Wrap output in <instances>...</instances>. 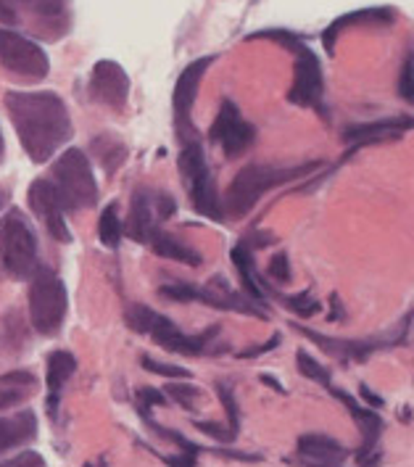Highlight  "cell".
Masks as SVG:
<instances>
[{
  "instance_id": "cell-16",
  "label": "cell",
  "mask_w": 414,
  "mask_h": 467,
  "mask_svg": "<svg viewBox=\"0 0 414 467\" xmlns=\"http://www.w3.org/2000/svg\"><path fill=\"white\" fill-rule=\"evenodd\" d=\"M295 454L304 462V467H343L351 451L341 441H336L325 433H304L298 439Z\"/></svg>"
},
{
  "instance_id": "cell-48",
  "label": "cell",
  "mask_w": 414,
  "mask_h": 467,
  "mask_svg": "<svg viewBox=\"0 0 414 467\" xmlns=\"http://www.w3.org/2000/svg\"><path fill=\"white\" fill-rule=\"evenodd\" d=\"M85 467H90V465H85Z\"/></svg>"
},
{
  "instance_id": "cell-27",
  "label": "cell",
  "mask_w": 414,
  "mask_h": 467,
  "mask_svg": "<svg viewBox=\"0 0 414 467\" xmlns=\"http://www.w3.org/2000/svg\"><path fill=\"white\" fill-rule=\"evenodd\" d=\"M217 394H220L222 407H224V415H227V433L233 436V441L238 439V433H241V410H238V401H235V391H233V386L230 383H217Z\"/></svg>"
},
{
  "instance_id": "cell-14",
  "label": "cell",
  "mask_w": 414,
  "mask_h": 467,
  "mask_svg": "<svg viewBox=\"0 0 414 467\" xmlns=\"http://www.w3.org/2000/svg\"><path fill=\"white\" fill-rule=\"evenodd\" d=\"M90 99L114 111H122L129 99V77L122 69V64L111 58L98 61L90 74Z\"/></svg>"
},
{
  "instance_id": "cell-36",
  "label": "cell",
  "mask_w": 414,
  "mask_h": 467,
  "mask_svg": "<svg viewBox=\"0 0 414 467\" xmlns=\"http://www.w3.org/2000/svg\"><path fill=\"white\" fill-rule=\"evenodd\" d=\"M159 296L170 298V301H177V304H188V301H195V285H188V283H167L159 288Z\"/></svg>"
},
{
  "instance_id": "cell-32",
  "label": "cell",
  "mask_w": 414,
  "mask_h": 467,
  "mask_svg": "<svg viewBox=\"0 0 414 467\" xmlns=\"http://www.w3.org/2000/svg\"><path fill=\"white\" fill-rule=\"evenodd\" d=\"M283 304L291 309L293 315H298V317H315L319 312V301L315 296L309 294V291H304V294H295V296H285L283 298Z\"/></svg>"
},
{
  "instance_id": "cell-12",
  "label": "cell",
  "mask_w": 414,
  "mask_h": 467,
  "mask_svg": "<svg viewBox=\"0 0 414 467\" xmlns=\"http://www.w3.org/2000/svg\"><path fill=\"white\" fill-rule=\"evenodd\" d=\"M322 96H325L322 64H319V58L312 50L301 48L295 53L288 100L295 103V106H306V109H322Z\"/></svg>"
},
{
  "instance_id": "cell-5",
  "label": "cell",
  "mask_w": 414,
  "mask_h": 467,
  "mask_svg": "<svg viewBox=\"0 0 414 467\" xmlns=\"http://www.w3.org/2000/svg\"><path fill=\"white\" fill-rule=\"evenodd\" d=\"M29 280H32L29 283V322L40 336L53 338L61 333L64 320H67V306H69L67 285L48 267H37Z\"/></svg>"
},
{
  "instance_id": "cell-13",
  "label": "cell",
  "mask_w": 414,
  "mask_h": 467,
  "mask_svg": "<svg viewBox=\"0 0 414 467\" xmlns=\"http://www.w3.org/2000/svg\"><path fill=\"white\" fill-rule=\"evenodd\" d=\"M327 391L336 396L338 401H343V407L354 415L359 433H362V449L357 451V460L362 467H378V457H372L378 451V441L383 433V418L372 410V407H362L351 394H346L341 389H336L333 383L327 386Z\"/></svg>"
},
{
  "instance_id": "cell-26",
  "label": "cell",
  "mask_w": 414,
  "mask_h": 467,
  "mask_svg": "<svg viewBox=\"0 0 414 467\" xmlns=\"http://www.w3.org/2000/svg\"><path fill=\"white\" fill-rule=\"evenodd\" d=\"M122 220H119V206L117 203H106L100 217H98V238L106 248H119L122 244Z\"/></svg>"
},
{
  "instance_id": "cell-42",
  "label": "cell",
  "mask_w": 414,
  "mask_h": 467,
  "mask_svg": "<svg viewBox=\"0 0 414 467\" xmlns=\"http://www.w3.org/2000/svg\"><path fill=\"white\" fill-rule=\"evenodd\" d=\"M195 428H198L201 433H206V436H212V439H217V441L222 443L233 441V436L227 433V428H224V425H217V422H195Z\"/></svg>"
},
{
  "instance_id": "cell-37",
  "label": "cell",
  "mask_w": 414,
  "mask_h": 467,
  "mask_svg": "<svg viewBox=\"0 0 414 467\" xmlns=\"http://www.w3.org/2000/svg\"><path fill=\"white\" fill-rule=\"evenodd\" d=\"M143 368L148 372H156V375H164V378H182V380H191V372L180 365H167V362H156L150 357H143Z\"/></svg>"
},
{
  "instance_id": "cell-43",
  "label": "cell",
  "mask_w": 414,
  "mask_h": 467,
  "mask_svg": "<svg viewBox=\"0 0 414 467\" xmlns=\"http://www.w3.org/2000/svg\"><path fill=\"white\" fill-rule=\"evenodd\" d=\"M362 396H365L369 404H375V407H383V399H380V396L372 394V391H369L367 386H362Z\"/></svg>"
},
{
  "instance_id": "cell-40",
  "label": "cell",
  "mask_w": 414,
  "mask_h": 467,
  "mask_svg": "<svg viewBox=\"0 0 414 467\" xmlns=\"http://www.w3.org/2000/svg\"><path fill=\"white\" fill-rule=\"evenodd\" d=\"M0 467H46V460L37 451H22L5 462H0Z\"/></svg>"
},
{
  "instance_id": "cell-15",
  "label": "cell",
  "mask_w": 414,
  "mask_h": 467,
  "mask_svg": "<svg viewBox=\"0 0 414 467\" xmlns=\"http://www.w3.org/2000/svg\"><path fill=\"white\" fill-rule=\"evenodd\" d=\"M150 336H153L156 344L161 346V348H167V351L185 354V357H198V354L212 351V346L217 344L214 338L220 336V327L214 325V327H209V330H203V333H198V336H188V333H182L170 317H161V315H159V320L153 325Z\"/></svg>"
},
{
  "instance_id": "cell-2",
  "label": "cell",
  "mask_w": 414,
  "mask_h": 467,
  "mask_svg": "<svg viewBox=\"0 0 414 467\" xmlns=\"http://www.w3.org/2000/svg\"><path fill=\"white\" fill-rule=\"evenodd\" d=\"M319 167V161L309 164H295V167H274V164H248L245 170L235 174V180L230 182L224 198H220L222 217L227 214L230 220H243L245 214H251V209L259 203V198L267 191H274L291 180L306 177Z\"/></svg>"
},
{
  "instance_id": "cell-1",
  "label": "cell",
  "mask_w": 414,
  "mask_h": 467,
  "mask_svg": "<svg viewBox=\"0 0 414 467\" xmlns=\"http://www.w3.org/2000/svg\"><path fill=\"white\" fill-rule=\"evenodd\" d=\"M3 103L29 161L46 164L72 140V117L61 96L50 90H8Z\"/></svg>"
},
{
  "instance_id": "cell-44",
  "label": "cell",
  "mask_w": 414,
  "mask_h": 467,
  "mask_svg": "<svg viewBox=\"0 0 414 467\" xmlns=\"http://www.w3.org/2000/svg\"><path fill=\"white\" fill-rule=\"evenodd\" d=\"M333 315H330V320H341L343 317V306H341V301H338V296H333Z\"/></svg>"
},
{
  "instance_id": "cell-31",
  "label": "cell",
  "mask_w": 414,
  "mask_h": 467,
  "mask_svg": "<svg viewBox=\"0 0 414 467\" xmlns=\"http://www.w3.org/2000/svg\"><path fill=\"white\" fill-rule=\"evenodd\" d=\"M248 40H274V43H280L283 48L293 50V53H298L301 48H306V46H304V40H301L298 35L288 32V29H262V32L248 35Z\"/></svg>"
},
{
  "instance_id": "cell-11",
  "label": "cell",
  "mask_w": 414,
  "mask_h": 467,
  "mask_svg": "<svg viewBox=\"0 0 414 467\" xmlns=\"http://www.w3.org/2000/svg\"><path fill=\"white\" fill-rule=\"evenodd\" d=\"M26 201H29V209L37 220L43 222V227L50 233V238L61 241V244H69L72 241V233H69V224H67V209L61 203V198L56 193L53 182L40 177L29 185L26 191Z\"/></svg>"
},
{
  "instance_id": "cell-39",
  "label": "cell",
  "mask_w": 414,
  "mask_h": 467,
  "mask_svg": "<svg viewBox=\"0 0 414 467\" xmlns=\"http://www.w3.org/2000/svg\"><path fill=\"white\" fill-rule=\"evenodd\" d=\"M153 209H156L159 222H164L170 220L171 214L177 212V203H174V198L170 193H153Z\"/></svg>"
},
{
  "instance_id": "cell-28",
  "label": "cell",
  "mask_w": 414,
  "mask_h": 467,
  "mask_svg": "<svg viewBox=\"0 0 414 467\" xmlns=\"http://www.w3.org/2000/svg\"><path fill=\"white\" fill-rule=\"evenodd\" d=\"M93 146L98 148V159L103 161V167L109 172H114L119 164H124V159H127V148L119 140H114V138H96Z\"/></svg>"
},
{
  "instance_id": "cell-35",
  "label": "cell",
  "mask_w": 414,
  "mask_h": 467,
  "mask_svg": "<svg viewBox=\"0 0 414 467\" xmlns=\"http://www.w3.org/2000/svg\"><path fill=\"white\" fill-rule=\"evenodd\" d=\"M164 396H171L185 410H193V404L198 401L201 391L195 386H191V383H174V386H167V394Z\"/></svg>"
},
{
  "instance_id": "cell-6",
  "label": "cell",
  "mask_w": 414,
  "mask_h": 467,
  "mask_svg": "<svg viewBox=\"0 0 414 467\" xmlns=\"http://www.w3.org/2000/svg\"><path fill=\"white\" fill-rule=\"evenodd\" d=\"M0 22L26 25L46 40H61L72 25L69 0H0Z\"/></svg>"
},
{
  "instance_id": "cell-41",
  "label": "cell",
  "mask_w": 414,
  "mask_h": 467,
  "mask_svg": "<svg viewBox=\"0 0 414 467\" xmlns=\"http://www.w3.org/2000/svg\"><path fill=\"white\" fill-rule=\"evenodd\" d=\"M277 344H280V333H274L269 341H262L259 346H248L243 351H238V357L241 359H254V357H262V354H267L272 348H277Z\"/></svg>"
},
{
  "instance_id": "cell-9",
  "label": "cell",
  "mask_w": 414,
  "mask_h": 467,
  "mask_svg": "<svg viewBox=\"0 0 414 467\" xmlns=\"http://www.w3.org/2000/svg\"><path fill=\"white\" fill-rule=\"evenodd\" d=\"M209 138L224 150L227 159H235V156H241V153H245L248 148L254 146L256 127L251 122H245L243 117H241V109L233 100L224 99L222 100L217 119L212 122Z\"/></svg>"
},
{
  "instance_id": "cell-46",
  "label": "cell",
  "mask_w": 414,
  "mask_h": 467,
  "mask_svg": "<svg viewBox=\"0 0 414 467\" xmlns=\"http://www.w3.org/2000/svg\"><path fill=\"white\" fill-rule=\"evenodd\" d=\"M3 156H5V140H3V132H0V161H3Z\"/></svg>"
},
{
  "instance_id": "cell-7",
  "label": "cell",
  "mask_w": 414,
  "mask_h": 467,
  "mask_svg": "<svg viewBox=\"0 0 414 467\" xmlns=\"http://www.w3.org/2000/svg\"><path fill=\"white\" fill-rule=\"evenodd\" d=\"M180 177L191 193V203L201 217H209V220H222V206H220V193H217V182H214V174L209 170V161H206V153L203 146L198 140H188L182 143L180 150Z\"/></svg>"
},
{
  "instance_id": "cell-22",
  "label": "cell",
  "mask_w": 414,
  "mask_h": 467,
  "mask_svg": "<svg viewBox=\"0 0 414 467\" xmlns=\"http://www.w3.org/2000/svg\"><path fill=\"white\" fill-rule=\"evenodd\" d=\"M37 391V378L29 369H14L0 375V410H14L29 401Z\"/></svg>"
},
{
  "instance_id": "cell-21",
  "label": "cell",
  "mask_w": 414,
  "mask_h": 467,
  "mask_svg": "<svg viewBox=\"0 0 414 467\" xmlns=\"http://www.w3.org/2000/svg\"><path fill=\"white\" fill-rule=\"evenodd\" d=\"M153 230H159V217H156V209H153V193L138 191L132 196L129 217H127V235L132 241H138V244H148Z\"/></svg>"
},
{
  "instance_id": "cell-38",
  "label": "cell",
  "mask_w": 414,
  "mask_h": 467,
  "mask_svg": "<svg viewBox=\"0 0 414 467\" xmlns=\"http://www.w3.org/2000/svg\"><path fill=\"white\" fill-rule=\"evenodd\" d=\"M398 96L412 103L414 100V85H412V53H407L404 64H401V74H398Z\"/></svg>"
},
{
  "instance_id": "cell-3",
  "label": "cell",
  "mask_w": 414,
  "mask_h": 467,
  "mask_svg": "<svg viewBox=\"0 0 414 467\" xmlns=\"http://www.w3.org/2000/svg\"><path fill=\"white\" fill-rule=\"evenodd\" d=\"M37 235L19 209L0 217V272L11 280H29L37 267Z\"/></svg>"
},
{
  "instance_id": "cell-47",
  "label": "cell",
  "mask_w": 414,
  "mask_h": 467,
  "mask_svg": "<svg viewBox=\"0 0 414 467\" xmlns=\"http://www.w3.org/2000/svg\"><path fill=\"white\" fill-rule=\"evenodd\" d=\"M3 203H5V196H3V191H0V209H3Z\"/></svg>"
},
{
  "instance_id": "cell-23",
  "label": "cell",
  "mask_w": 414,
  "mask_h": 467,
  "mask_svg": "<svg viewBox=\"0 0 414 467\" xmlns=\"http://www.w3.org/2000/svg\"><path fill=\"white\" fill-rule=\"evenodd\" d=\"M230 256H233V265H235V270L241 275V283H243L245 294L254 298V304H264L269 296L267 280H262V275L256 270L251 248L245 246V244H238V246L230 251Z\"/></svg>"
},
{
  "instance_id": "cell-4",
  "label": "cell",
  "mask_w": 414,
  "mask_h": 467,
  "mask_svg": "<svg viewBox=\"0 0 414 467\" xmlns=\"http://www.w3.org/2000/svg\"><path fill=\"white\" fill-rule=\"evenodd\" d=\"M53 188L67 212H85L98 203V182L90 159L79 148H67L53 164Z\"/></svg>"
},
{
  "instance_id": "cell-8",
  "label": "cell",
  "mask_w": 414,
  "mask_h": 467,
  "mask_svg": "<svg viewBox=\"0 0 414 467\" xmlns=\"http://www.w3.org/2000/svg\"><path fill=\"white\" fill-rule=\"evenodd\" d=\"M0 67L25 82H40L48 77L50 58L48 53L26 35L0 26Z\"/></svg>"
},
{
  "instance_id": "cell-33",
  "label": "cell",
  "mask_w": 414,
  "mask_h": 467,
  "mask_svg": "<svg viewBox=\"0 0 414 467\" xmlns=\"http://www.w3.org/2000/svg\"><path fill=\"white\" fill-rule=\"evenodd\" d=\"M153 407H167V396L161 394V391H156V389H140V391H138V399H135L138 415L143 420H148Z\"/></svg>"
},
{
  "instance_id": "cell-45",
  "label": "cell",
  "mask_w": 414,
  "mask_h": 467,
  "mask_svg": "<svg viewBox=\"0 0 414 467\" xmlns=\"http://www.w3.org/2000/svg\"><path fill=\"white\" fill-rule=\"evenodd\" d=\"M262 383H267L269 389H274V391H280V394L285 391V389H283V386H280V383H277L274 378H267V375H262Z\"/></svg>"
},
{
  "instance_id": "cell-18",
  "label": "cell",
  "mask_w": 414,
  "mask_h": 467,
  "mask_svg": "<svg viewBox=\"0 0 414 467\" xmlns=\"http://www.w3.org/2000/svg\"><path fill=\"white\" fill-rule=\"evenodd\" d=\"M393 22H396V11L388 5H375V8L354 11V14H343L322 32V46L327 53H333L343 29H348V26H388Z\"/></svg>"
},
{
  "instance_id": "cell-25",
  "label": "cell",
  "mask_w": 414,
  "mask_h": 467,
  "mask_svg": "<svg viewBox=\"0 0 414 467\" xmlns=\"http://www.w3.org/2000/svg\"><path fill=\"white\" fill-rule=\"evenodd\" d=\"M148 246L153 248V254H159L161 259H171V262H180L188 267H201V262H203L198 251H193L188 244H182L180 238H174L170 233H161V230L150 233Z\"/></svg>"
},
{
  "instance_id": "cell-20",
  "label": "cell",
  "mask_w": 414,
  "mask_h": 467,
  "mask_svg": "<svg viewBox=\"0 0 414 467\" xmlns=\"http://www.w3.org/2000/svg\"><path fill=\"white\" fill-rule=\"evenodd\" d=\"M35 439H37V418L32 410H22L8 418H0V454L26 446Z\"/></svg>"
},
{
  "instance_id": "cell-10",
  "label": "cell",
  "mask_w": 414,
  "mask_h": 467,
  "mask_svg": "<svg viewBox=\"0 0 414 467\" xmlns=\"http://www.w3.org/2000/svg\"><path fill=\"white\" fill-rule=\"evenodd\" d=\"M214 64V56H206V58H198L193 64H188L182 74L177 77V85H174V96H171V109H174V122L180 130V140L185 138L195 140L193 138V119H191V111H193V103L198 99V85L203 79L206 69Z\"/></svg>"
},
{
  "instance_id": "cell-17",
  "label": "cell",
  "mask_w": 414,
  "mask_h": 467,
  "mask_svg": "<svg viewBox=\"0 0 414 467\" xmlns=\"http://www.w3.org/2000/svg\"><path fill=\"white\" fill-rule=\"evenodd\" d=\"M412 130V117H390V119H378V122L354 124L346 130L343 140L351 148L369 146V143H386L393 138H401Z\"/></svg>"
},
{
  "instance_id": "cell-24",
  "label": "cell",
  "mask_w": 414,
  "mask_h": 467,
  "mask_svg": "<svg viewBox=\"0 0 414 467\" xmlns=\"http://www.w3.org/2000/svg\"><path fill=\"white\" fill-rule=\"evenodd\" d=\"M74 372H77V359H74V354L69 351H53L48 354V412L50 418H56V412H58V396L64 391V386L69 383V378H72Z\"/></svg>"
},
{
  "instance_id": "cell-34",
  "label": "cell",
  "mask_w": 414,
  "mask_h": 467,
  "mask_svg": "<svg viewBox=\"0 0 414 467\" xmlns=\"http://www.w3.org/2000/svg\"><path fill=\"white\" fill-rule=\"evenodd\" d=\"M267 275L272 277V283H277V285L291 283V259H288V254H274L269 259Z\"/></svg>"
},
{
  "instance_id": "cell-19",
  "label": "cell",
  "mask_w": 414,
  "mask_h": 467,
  "mask_svg": "<svg viewBox=\"0 0 414 467\" xmlns=\"http://www.w3.org/2000/svg\"><path fill=\"white\" fill-rule=\"evenodd\" d=\"M295 330L301 333V336H306L309 341H315V344L322 348V351H327V354H333V357H338L343 362H365L369 354H375L378 348H386V341H343V338H330V336H322L317 330H309V327H304V325H295Z\"/></svg>"
},
{
  "instance_id": "cell-30",
  "label": "cell",
  "mask_w": 414,
  "mask_h": 467,
  "mask_svg": "<svg viewBox=\"0 0 414 467\" xmlns=\"http://www.w3.org/2000/svg\"><path fill=\"white\" fill-rule=\"evenodd\" d=\"M124 320H127V325H129L135 333H146V336H150L153 325L159 320V312H153L146 304H135V306L127 309V317H124Z\"/></svg>"
},
{
  "instance_id": "cell-29",
  "label": "cell",
  "mask_w": 414,
  "mask_h": 467,
  "mask_svg": "<svg viewBox=\"0 0 414 467\" xmlns=\"http://www.w3.org/2000/svg\"><path fill=\"white\" fill-rule=\"evenodd\" d=\"M295 365H298V372L304 375V378H309V380H317V383H322L325 389L333 383V375H330V369L325 368V365H319L315 357H309V351H298L295 354Z\"/></svg>"
}]
</instances>
